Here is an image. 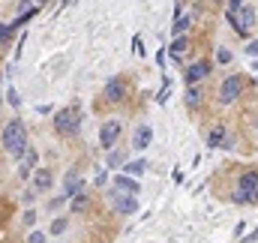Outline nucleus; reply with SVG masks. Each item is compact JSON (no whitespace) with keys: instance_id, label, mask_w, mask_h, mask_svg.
Listing matches in <instances>:
<instances>
[{"instance_id":"obj_12","label":"nucleus","mask_w":258,"mask_h":243,"mask_svg":"<svg viewBox=\"0 0 258 243\" xmlns=\"http://www.w3.org/2000/svg\"><path fill=\"white\" fill-rule=\"evenodd\" d=\"M81 189H84V180H81L75 171H69V174H66V183H63V198H72V195L81 192Z\"/></svg>"},{"instance_id":"obj_3","label":"nucleus","mask_w":258,"mask_h":243,"mask_svg":"<svg viewBox=\"0 0 258 243\" xmlns=\"http://www.w3.org/2000/svg\"><path fill=\"white\" fill-rule=\"evenodd\" d=\"M108 201H111V207H114L117 213H123V216L138 213V195H132V192H120L117 186L108 189Z\"/></svg>"},{"instance_id":"obj_17","label":"nucleus","mask_w":258,"mask_h":243,"mask_svg":"<svg viewBox=\"0 0 258 243\" xmlns=\"http://www.w3.org/2000/svg\"><path fill=\"white\" fill-rule=\"evenodd\" d=\"M69 207H72V213H81V210H87V207H90V195H87L84 189H81V192H75Z\"/></svg>"},{"instance_id":"obj_19","label":"nucleus","mask_w":258,"mask_h":243,"mask_svg":"<svg viewBox=\"0 0 258 243\" xmlns=\"http://www.w3.org/2000/svg\"><path fill=\"white\" fill-rule=\"evenodd\" d=\"M123 159H126V153H123V150H117V147H111V150H108V162H105V165H108V168H120V165H123Z\"/></svg>"},{"instance_id":"obj_26","label":"nucleus","mask_w":258,"mask_h":243,"mask_svg":"<svg viewBox=\"0 0 258 243\" xmlns=\"http://www.w3.org/2000/svg\"><path fill=\"white\" fill-rule=\"evenodd\" d=\"M246 54H249V57H258V39H252V42L246 45Z\"/></svg>"},{"instance_id":"obj_24","label":"nucleus","mask_w":258,"mask_h":243,"mask_svg":"<svg viewBox=\"0 0 258 243\" xmlns=\"http://www.w3.org/2000/svg\"><path fill=\"white\" fill-rule=\"evenodd\" d=\"M27 243H45V231H30Z\"/></svg>"},{"instance_id":"obj_30","label":"nucleus","mask_w":258,"mask_h":243,"mask_svg":"<svg viewBox=\"0 0 258 243\" xmlns=\"http://www.w3.org/2000/svg\"><path fill=\"white\" fill-rule=\"evenodd\" d=\"M255 18H258V15H255Z\"/></svg>"},{"instance_id":"obj_27","label":"nucleus","mask_w":258,"mask_h":243,"mask_svg":"<svg viewBox=\"0 0 258 243\" xmlns=\"http://www.w3.org/2000/svg\"><path fill=\"white\" fill-rule=\"evenodd\" d=\"M24 222L33 225V222H36V210H24Z\"/></svg>"},{"instance_id":"obj_16","label":"nucleus","mask_w":258,"mask_h":243,"mask_svg":"<svg viewBox=\"0 0 258 243\" xmlns=\"http://www.w3.org/2000/svg\"><path fill=\"white\" fill-rule=\"evenodd\" d=\"M51 180H54V177H51V171H48V168H36V171H33V186H36L39 192L51 189Z\"/></svg>"},{"instance_id":"obj_5","label":"nucleus","mask_w":258,"mask_h":243,"mask_svg":"<svg viewBox=\"0 0 258 243\" xmlns=\"http://www.w3.org/2000/svg\"><path fill=\"white\" fill-rule=\"evenodd\" d=\"M243 87H246V78L243 75H228L225 81H222V87H219V102H234L240 93H243Z\"/></svg>"},{"instance_id":"obj_4","label":"nucleus","mask_w":258,"mask_h":243,"mask_svg":"<svg viewBox=\"0 0 258 243\" xmlns=\"http://www.w3.org/2000/svg\"><path fill=\"white\" fill-rule=\"evenodd\" d=\"M54 129H57L60 135H75V132L81 129V111H78V108H63V111H57Z\"/></svg>"},{"instance_id":"obj_22","label":"nucleus","mask_w":258,"mask_h":243,"mask_svg":"<svg viewBox=\"0 0 258 243\" xmlns=\"http://www.w3.org/2000/svg\"><path fill=\"white\" fill-rule=\"evenodd\" d=\"M9 36H12V27H9V24H0V45H6Z\"/></svg>"},{"instance_id":"obj_6","label":"nucleus","mask_w":258,"mask_h":243,"mask_svg":"<svg viewBox=\"0 0 258 243\" xmlns=\"http://www.w3.org/2000/svg\"><path fill=\"white\" fill-rule=\"evenodd\" d=\"M126 90H129L126 78L114 75V78H111V81L105 84V99H108V102H123V99H126Z\"/></svg>"},{"instance_id":"obj_11","label":"nucleus","mask_w":258,"mask_h":243,"mask_svg":"<svg viewBox=\"0 0 258 243\" xmlns=\"http://www.w3.org/2000/svg\"><path fill=\"white\" fill-rule=\"evenodd\" d=\"M228 141V129L222 126V123H216L210 132H207V147H222Z\"/></svg>"},{"instance_id":"obj_9","label":"nucleus","mask_w":258,"mask_h":243,"mask_svg":"<svg viewBox=\"0 0 258 243\" xmlns=\"http://www.w3.org/2000/svg\"><path fill=\"white\" fill-rule=\"evenodd\" d=\"M150 141H153V129H150L147 123L135 126V132H132V144H135V150H144V147H150Z\"/></svg>"},{"instance_id":"obj_21","label":"nucleus","mask_w":258,"mask_h":243,"mask_svg":"<svg viewBox=\"0 0 258 243\" xmlns=\"http://www.w3.org/2000/svg\"><path fill=\"white\" fill-rule=\"evenodd\" d=\"M66 231V219H54L51 222V234H63Z\"/></svg>"},{"instance_id":"obj_14","label":"nucleus","mask_w":258,"mask_h":243,"mask_svg":"<svg viewBox=\"0 0 258 243\" xmlns=\"http://www.w3.org/2000/svg\"><path fill=\"white\" fill-rule=\"evenodd\" d=\"M186 48H189V39H186V36H174V42L168 45V54H171V60H174V63H180Z\"/></svg>"},{"instance_id":"obj_15","label":"nucleus","mask_w":258,"mask_h":243,"mask_svg":"<svg viewBox=\"0 0 258 243\" xmlns=\"http://www.w3.org/2000/svg\"><path fill=\"white\" fill-rule=\"evenodd\" d=\"M201 99H204V90H201L198 84H186V96H183L186 108H198V105H201Z\"/></svg>"},{"instance_id":"obj_1","label":"nucleus","mask_w":258,"mask_h":243,"mask_svg":"<svg viewBox=\"0 0 258 243\" xmlns=\"http://www.w3.org/2000/svg\"><path fill=\"white\" fill-rule=\"evenodd\" d=\"M0 141H3V150H6L9 156L21 159L24 150H27V141H30V138H27V126H24V120H21V117H12V120L3 126Z\"/></svg>"},{"instance_id":"obj_13","label":"nucleus","mask_w":258,"mask_h":243,"mask_svg":"<svg viewBox=\"0 0 258 243\" xmlns=\"http://www.w3.org/2000/svg\"><path fill=\"white\" fill-rule=\"evenodd\" d=\"M114 186H117L120 192H132V195H138V189H141L138 177H129V174H120V177H114Z\"/></svg>"},{"instance_id":"obj_18","label":"nucleus","mask_w":258,"mask_h":243,"mask_svg":"<svg viewBox=\"0 0 258 243\" xmlns=\"http://www.w3.org/2000/svg\"><path fill=\"white\" fill-rule=\"evenodd\" d=\"M144 168H147V162H144V159H135V162H126V165H123V174H129V177H141Z\"/></svg>"},{"instance_id":"obj_7","label":"nucleus","mask_w":258,"mask_h":243,"mask_svg":"<svg viewBox=\"0 0 258 243\" xmlns=\"http://www.w3.org/2000/svg\"><path fill=\"white\" fill-rule=\"evenodd\" d=\"M210 69H213V66H210V60H198V63H192V66L186 69L183 81H186V84H201V81L210 75Z\"/></svg>"},{"instance_id":"obj_25","label":"nucleus","mask_w":258,"mask_h":243,"mask_svg":"<svg viewBox=\"0 0 258 243\" xmlns=\"http://www.w3.org/2000/svg\"><path fill=\"white\" fill-rule=\"evenodd\" d=\"M9 105H12V108H18V105H21V96L15 93V87L9 90Z\"/></svg>"},{"instance_id":"obj_20","label":"nucleus","mask_w":258,"mask_h":243,"mask_svg":"<svg viewBox=\"0 0 258 243\" xmlns=\"http://www.w3.org/2000/svg\"><path fill=\"white\" fill-rule=\"evenodd\" d=\"M186 27H189V15H177V21H174L171 33H174V36H180V33H186Z\"/></svg>"},{"instance_id":"obj_28","label":"nucleus","mask_w":258,"mask_h":243,"mask_svg":"<svg viewBox=\"0 0 258 243\" xmlns=\"http://www.w3.org/2000/svg\"><path fill=\"white\" fill-rule=\"evenodd\" d=\"M243 6V0H228V12H237Z\"/></svg>"},{"instance_id":"obj_10","label":"nucleus","mask_w":258,"mask_h":243,"mask_svg":"<svg viewBox=\"0 0 258 243\" xmlns=\"http://www.w3.org/2000/svg\"><path fill=\"white\" fill-rule=\"evenodd\" d=\"M21 159H24V165H21V171H18V174H21V177H30V174L39 168V153L27 144V150H24V156H21Z\"/></svg>"},{"instance_id":"obj_29","label":"nucleus","mask_w":258,"mask_h":243,"mask_svg":"<svg viewBox=\"0 0 258 243\" xmlns=\"http://www.w3.org/2000/svg\"><path fill=\"white\" fill-rule=\"evenodd\" d=\"M132 48H135V54H144V48H141V39H138V36L132 39Z\"/></svg>"},{"instance_id":"obj_23","label":"nucleus","mask_w":258,"mask_h":243,"mask_svg":"<svg viewBox=\"0 0 258 243\" xmlns=\"http://www.w3.org/2000/svg\"><path fill=\"white\" fill-rule=\"evenodd\" d=\"M216 60H219V63H231V51H228V48H219Z\"/></svg>"},{"instance_id":"obj_2","label":"nucleus","mask_w":258,"mask_h":243,"mask_svg":"<svg viewBox=\"0 0 258 243\" xmlns=\"http://www.w3.org/2000/svg\"><path fill=\"white\" fill-rule=\"evenodd\" d=\"M234 201H237V204L258 201V171H243V174H240V180H237V192H234Z\"/></svg>"},{"instance_id":"obj_8","label":"nucleus","mask_w":258,"mask_h":243,"mask_svg":"<svg viewBox=\"0 0 258 243\" xmlns=\"http://www.w3.org/2000/svg\"><path fill=\"white\" fill-rule=\"evenodd\" d=\"M117 138H120V123H117V120L102 123V129H99V144H102L105 150H111V147L117 144Z\"/></svg>"}]
</instances>
